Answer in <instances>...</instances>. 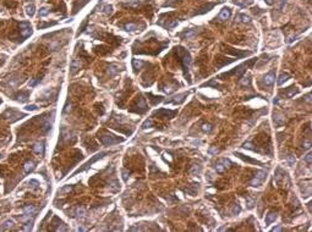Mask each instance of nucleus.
Returning a JSON list of instances; mask_svg holds the SVG:
<instances>
[{
	"mask_svg": "<svg viewBox=\"0 0 312 232\" xmlns=\"http://www.w3.org/2000/svg\"><path fill=\"white\" fill-rule=\"evenodd\" d=\"M174 53L176 55V59L178 61L180 62L181 67H182V71H184V76L189 81V83H191V79H190V73H189V66H190V62H191V55L190 53L182 48V46H175L174 48Z\"/></svg>",
	"mask_w": 312,
	"mask_h": 232,
	"instance_id": "1",
	"label": "nucleus"
},
{
	"mask_svg": "<svg viewBox=\"0 0 312 232\" xmlns=\"http://www.w3.org/2000/svg\"><path fill=\"white\" fill-rule=\"evenodd\" d=\"M256 61H257V59H251V60H249V61H246V62H244V64L239 65L238 67H235L234 70H232V71L221 73L217 78H219V79H225L226 77H230V76H234V75H235L239 79H241L242 76H244V73H245V71H246V68H247V67H252L253 65H255Z\"/></svg>",
	"mask_w": 312,
	"mask_h": 232,
	"instance_id": "2",
	"label": "nucleus"
},
{
	"mask_svg": "<svg viewBox=\"0 0 312 232\" xmlns=\"http://www.w3.org/2000/svg\"><path fill=\"white\" fill-rule=\"evenodd\" d=\"M98 138H99V141H100L103 144H105V145H113V144H117V143L124 141V138H118L117 136L110 134V133H107V132H100V133H98Z\"/></svg>",
	"mask_w": 312,
	"mask_h": 232,
	"instance_id": "3",
	"label": "nucleus"
},
{
	"mask_svg": "<svg viewBox=\"0 0 312 232\" xmlns=\"http://www.w3.org/2000/svg\"><path fill=\"white\" fill-rule=\"evenodd\" d=\"M132 108H135V109H131L130 111L137 112V114H145L147 111L148 106H147V104L145 101V98L141 94L138 95V98L136 99V103H135V105H132Z\"/></svg>",
	"mask_w": 312,
	"mask_h": 232,
	"instance_id": "4",
	"label": "nucleus"
},
{
	"mask_svg": "<svg viewBox=\"0 0 312 232\" xmlns=\"http://www.w3.org/2000/svg\"><path fill=\"white\" fill-rule=\"evenodd\" d=\"M175 115H178V110H168V109H158L153 112V117H160V119H173Z\"/></svg>",
	"mask_w": 312,
	"mask_h": 232,
	"instance_id": "5",
	"label": "nucleus"
},
{
	"mask_svg": "<svg viewBox=\"0 0 312 232\" xmlns=\"http://www.w3.org/2000/svg\"><path fill=\"white\" fill-rule=\"evenodd\" d=\"M109 153L108 152H102V153H99V154H97V155H94L93 158H92L91 160H88L86 164H83V166L81 167V169H78V170H76L74 173H72V176H75V175H77V173H80V172H82V171H85V170H87L92 164H94V162L97 161V160H99V159H102L103 156H105V155H108Z\"/></svg>",
	"mask_w": 312,
	"mask_h": 232,
	"instance_id": "6",
	"label": "nucleus"
},
{
	"mask_svg": "<svg viewBox=\"0 0 312 232\" xmlns=\"http://www.w3.org/2000/svg\"><path fill=\"white\" fill-rule=\"evenodd\" d=\"M266 177H267V172H264V171H258L255 177H253L250 182V184L252 186V187H260V186L263 183V181L266 180Z\"/></svg>",
	"mask_w": 312,
	"mask_h": 232,
	"instance_id": "7",
	"label": "nucleus"
},
{
	"mask_svg": "<svg viewBox=\"0 0 312 232\" xmlns=\"http://www.w3.org/2000/svg\"><path fill=\"white\" fill-rule=\"evenodd\" d=\"M20 29H21V36L22 38H28L32 34V27L28 22H21L20 23Z\"/></svg>",
	"mask_w": 312,
	"mask_h": 232,
	"instance_id": "8",
	"label": "nucleus"
},
{
	"mask_svg": "<svg viewBox=\"0 0 312 232\" xmlns=\"http://www.w3.org/2000/svg\"><path fill=\"white\" fill-rule=\"evenodd\" d=\"M225 53H228V54H232V55H234V56H236V59H241V57H244V56H247V55H250L251 54V51H241V50H235L234 48H225V49H223Z\"/></svg>",
	"mask_w": 312,
	"mask_h": 232,
	"instance_id": "9",
	"label": "nucleus"
},
{
	"mask_svg": "<svg viewBox=\"0 0 312 232\" xmlns=\"http://www.w3.org/2000/svg\"><path fill=\"white\" fill-rule=\"evenodd\" d=\"M275 81V70H272L269 73H267L263 77V83L267 87H272Z\"/></svg>",
	"mask_w": 312,
	"mask_h": 232,
	"instance_id": "10",
	"label": "nucleus"
},
{
	"mask_svg": "<svg viewBox=\"0 0 312 232\" xmlns=\"http://www.w3.org/2000/svg\"><path fill=\"white\" fill-rule=\"evenodd\" d=\"M178 86H179V83L175 82V81H173V83H171V84H170V83H169V84H164V83H163V84H160V88H159V89H162L163 92H165V93H168V94H170L171 92H174V90L176 89Z\"/></svg>",
	"mask_w": 312,
	"mask_h": 232,
	"instance_id": "11",
	"label": "nucleus"
},
{
	"mask_svg": "<svg viewBox=\"0 0 312 232\" xmlns=\"http://www.w3.org/2000/svg\"><path fill=\"white\" fill-rule=\"evenodd\" d=\"M234 155L239 156L241 160H244V161H246V162H250V164H255V165H262V162H261V161H258V160H256V159H252V158H250V156H247V155H244V154H241V153H238V152H235V153H234Z\"/></svg>",
	"mask_w": 312,
	"mask_h": 232,
	"instance_id": "12",
	"label": "nucleus"
},
{
	"mask_svg": "<svg viewBox=\"0 0 312 232\" xmlns=\"http://www.w3.org/2000/svg\"><path fill=\"white\" fill-rule=\"evenodd\" d=\"M189 93H182V94H179V95H175L173 97V99H169L167 100L165 103H169V104H180L185 100V97H187Z\"/></svg>",
	"mask_w": 312,
	"mask_h": 232,
	"instance_id": "13",
	"label": "nucleus"
},
{
	"mask_svg": "<svg viewBox=\"0 0 312 232\" xmlns=\"http://www.w3.org/2000/svg\"><path fill=\"white\" fill-rule=\"evenodd\" d=\"M299 92V88L296 86H291V87H289L286 90H283L282 93H284V95L286 98H291L294 94H296V93Z\"/></svg>",
	"mask_w": 312,
	"mask_h": 232,
	"instance_id": "14",
	"label": "nucleus"
},
{
	"mask_svg": "<svg viewBox=\"0 0 312 232\" xmlns=\"http://www.w3.org/2000/svg\"><path fill=\"white\" fill-rule=\"evenodd\" d=\"M230 15H232V12H230V9L229 7H224L222 11H221V14L218 15V20H221V21H225L230 17Z\"/></svg>",
	"mask_w": 312,
	"mask_h": 232,
	"instance_id": "15",
	"label": "nucleus"
},
{
	"mask_svg": "<svg viewBox=\"0 0 312 232\" xmlns=\"http://www.w3.org/2000/svg\"><path fill=\"white\" fill-rule=\"evenodd\" d=\"M277 213L275 211H269L267 215H266V219H264V222H266V226L267 225H269V224H272L273 221H275L277 220Z\"/></svg>",
	"mask_w": 312,
	"mask_h": 232,
	"instance_id": "16",
	"label": "nucleus"
},
{
	"mask_svg": "<svg viewBox=\"0 0 312 232\" xmlns=\"http://www.w3.org/2000/svg\"><path fill=\"white\" fill-rule=\"evenodd\" d=\"M178 36L181 37V38H186V39H189V38H192V37L196 36V31H193V29H185L184 32L179 33Z\"/></svg>",
	"mask_w": 312,
	"mask_h": 232,
	"instance_id": "17",
	"label": "nucleus"
},
{
	"mask_svg": "<svg viewBox=\"0 0 312 232\" xmlns=\"http://www.w3.org/2000/svg\"><path fill=\"white\" fill-rule=\"evenodd\" d=\"M147 97H149L148 99L151 100V104L152 105H157V104H159V103H162V101H164V99H163V97H160V95H153V94H151V93H148L147 94Z\"/></svg>",
	"mask_w": 312,
	"mask_h": 232,
	"instance_id": "18",
	"label": "nucleus"
},
{
	"mask_svg": "<svg viewBox=\"0 0 312 232\" xmlns=\"http://www.w3.org/2000/svg\"><path fill=\"white\" fill-rule=\"evenodd\" d=\"M214 5H215V4H213V3H212V4H208V5H204L202 9H200V11H196L193 15L196 16V15H202V14H204V12H208V11H209L212 7H214Z\"/></svg>",
	"mask_w": 312,
	"mask_h": 232,
	"instance_id": "19",
	"label": "nucleus"
},
{
	"mask_svg": "<svg viewBox=\"0 0 312 232\" xmlns=\"http://www.w3.org/2000/svg\"><path fill=\"white\" fill-rule=\"evenodd\" d=\"M283 175H285V172H284L280 167H277V170H275V176H274V180H275L277 183H280Z\"/></svg>",
	"mask_w": 312,
	"mask_h": 232,
	"instance_id": "20",
	"label": "nucleus"
},
{
	"mask_svg": "<svg viewBox=\"0 0 312 232\" xmlns=\"http://www.w3.org/2000/svg\"><path fill=\"white\" fill-rule=\"evenodd\" d=\"M33 152H34V153H37V154H44V143L41 142V143L34 144V147H33Z\"/></svg>",
	"mask_w": 312,
	"mask_h": 232,
	"instance_id": "21",
	"label": "nucleus"
},
{
	"mask_svg": "<svg viewBox=\"0 0 312 232\" xmlns=\"http://www.w3.org/2000/svg\"><path fill=\"white\" fill-rule=\"evenodd\" d=\"M28 95H30L28 92H22V93H18V94L15 97V99L20 100V101H26L28 99Z\"/></svg>",
	"mask_w": 312,
	"mask_h": 232,
	"instance_id": "22",
	"label": "nucleus"
},
{
	"mask_svg": "<svg viewBox=\"0 0 312 232\" xmlns=\"http://www.w3.org/2000/svg\"><path fill=\"white\" fill-rule=\"evenodd\" d=\"M24 213H25L26 216H31V215H33L34 213H36V208H34L33 205H27L24 209Z\"/></svg>",
	"mask_w": 312,
	"mask_h": 232,
	"instance_id": "23",
	"label": "nucleus"
},
{
	"mask_svg": "<svg viewBox=\"0 0 312 232\" xmlns=\"http://www.w3.org/2000/svg\"><path fill=\"white\" fill-rule=\"evenodd\" d=\"M253 0H234V4L241 6V7H245V6H249L250 4H252Z\"/></svg>",
	"mask_w": 312,
	"mask_h": 232,
	"instance_id": "24",
	"label": "nucleus"
},
{
	"mask_svg": "<svg viewBox=\"0 0 312 232\" xmlns=\"http://www.w3.org/2000/svg\"><path fill=\"white\" fill-rule=\"evenodd\" d=\"M214 167H215V171H217V172H219V173H223V172H225V170H226V166L223 164L222 161H219L218 164H215V166H214Z\"/></svg>",
	"mask_w": 312,
	"mask_h": 232,
	"instance_id": "25",
	"label": "nucleus"
},
{
	"mask_svg": "<svg viewBox=\"0 0 312 232\" xmlns=\"http://www.w3.org/2000/svg\"><path fill=\"white\" fill-rule=\"evenodd\" d=\"M118 72H119V70L117 68V65L111 64V65L108 66V73H109V76H114V75H117Z\"/></svg>",
	"mask_w": 312,
	"mask_h": 232,
	"instance_id": "26",
	"label": "nucleus"
},
{
	"mask_svg": "<svg viewBox=\"0 0 312 232\" xmlns=\"http://www.w3.org/2000/svg\"><path fill=\"white\" fill-rule=\"evenodd\" d=\"M34 11H36V6H34V4H28L26 6V14L28 16H33L34 15Z\"/></svg>",
	"mask_w": 312,
	"mask_h": 232,
	"instance_id": "27",
	"label": "nucleus"
},
{
	"mask_svg": "<svg viewBox=\"0 0 312 232\" xmlns=\"http://www.w3.org/2000/svg\"><path fill=\"white\" fill-rule=\"evenodd\" d=\"M143 65H145V62L141 61V60H137V59H134V60H132V66H134V68L136 70V71H137V68L140 70Z\"/></svg>",
	"mask_w": 312,
	"mask_h": 232,
	"instance_id": "28",
	"label": "nucleus"
},
{
	"mask_svg": "<svg viewBox=\"0 0 312 232\" xmlns=\"http://www.w3.org/2000/svg\"><path fill=\"white\" fill-rule=\"evenodd\" d=\"M34 167V162L33 161H27L25 164V173H30Z\"/></svg>",
	"mask_w": 312,
	"mask_h": 232,
	"instance_id": "29",
	"label": "nucleus"
},
{
	"mask_svg": "<svg viewBox=\"0 0 312 232\" xmlns=\"http://www.w3.org/2000/svg\"><path fill=\"white\" fill-rule=\"evenodd\" d=\"M289 77H290V75H289V73H282L280 77H279V79H278V86H282V84L285 82V81L289 79Z\"/></svg>",
	"mask_w": 312,
	"mask_h": 232,
	"instance_id": "30",
	"label": "nucleus"
},
{
	"mask_svg": "<svg viewBox=\"0 0 312 232\" xmlns=\"http://www.w3.org/2000/svg\"><path fill=\"white\" fill-rule=\"evenodd\" d=\"M125 31H128V32H132V31H136L137 29V25H135V23H126V25L124 26Z\"/></svg>",
	"mask_w": 312,
	"mask_h": 232,
	"instance_id": "31",
	"label": "nucleus"
},
{
	"mask_svg": "<svg viewBox=\"0 0 312 232\" xmlns=\"http://www.w3.org/2000/svg\"><path fill=\"white\" fill-rule=\"evenodd\" d=\"M211 86H212V87H214V88L219 87V86H218V83H217V79H211L209 82H207V83H203V84H202L201 87L203 88V87H211Z\"/></svg>",
	"mask_w": 312,
	"mask_h": 232,
	"instance_id": "32",
	"label": "nucleus"
},
{
	"mask_svg": "<svg viewBox=\"0 0 312 232\" xmlns=\"http://www.w3.org/2000/svg\"><path fill=\"white\" fill-rule=\"evenodd\" d=\"M78 68H80V62L77 60H74L72 64H71V75H74Z\"/></svg>",
	"mask_w": 312,
	"mask_h": 232,
	"instance_id": "33",
	"label": "nucleus"
},
{
	"mask_svg": "<svg viewBox=\"0 0 312 232\" xmlns=\"http://www.w3.org/2000/svg\"><path fill=\"white\" fill-rule=\"evenodd\" d=\"M240 211H241V208H240L239 203L234 204V206H233V209H232V215H239Z\"/></svg>",
	"mask_w": 312,
	"mask_h": 232,
	"instance_id": "34",
	"label": "nucleus"
},
{
	"mask_svg": "<svg viewBox=\"0 0 312 232\" xmlns=\"http://www.w3.org/2000/svg\"><path fill=\"white\" fill-rule=\"evenodd\" d=\"M54 25H56V22H43V23H39L38 25V28L42 29V28L50 27V26H54Z\"/></svg>",
	"mask_w": 312,
	"mask_h": 232,
	"instance_id": "35",
	"label": "nucleus"
},
{
	"mask_svg": "<svg viewBox=\"0 0 312 232\" xmlns=\"http://www.w3.org/2000/svg\"><path fill=\"white\" fill-rule=\"evenodd\" d=\"M13 225H14L13 220H6V221L3 224V226H1V230H3V231H4V230H7V228H10Z\"/></svg>",
	"mask_w": 312,
	"mask_h": 232,
	"instance_id": "36",
	"label": "nucleus"
},
{
	"mask_svg": "<svg viewBox=\"0 0 312 232\" xmlns=\"http://www.w3.org/2000/svg\"><path fill=\"white\" fill-rule=\"evenodd\" d=\"M49 14V9L48 7H42L39 10V17H44V16H47Z\"/></svg>",
	"mask_w": 312,
	"mask_h": 232,
	"instance_id": "37",
	"label": "nucleus"
},
{
	"mask_svg": "<svg viewBox=\"0 0 312 232\" xmlns=\"http://www.w3.org/2000/svg\"><path fill=\"white\" fill-rule=\"evenodd\" d=\"M202 131L209 133V132L212 131V126H211L209 123H203V125H202Z\"/></svg>",
	"mask_w": 312,
	"mask_h": 232,
	"instance_id": "38",
	"label": "nucleus"
},
{
	"mask_svg": "<svg viewBox=\"0 0 312 232\" xmlns=\"http://www.w3.org/2000/svg\"><path fill=\"white\" fill-rule=\"evenodd\" d=\"M111 10H113V7H111L110 5H105V6L103 7V12L107 14V15H109V14H111Z\"/></svg>",
	"mask_w": 312,
	"mask_h": 232,
	"instance_id": "39",
	"label": "nucleus"
},
{
	"mask_svg": "<svg viewBox=\"0 0 312 232\" xmlns=\"http://www.w3.org/2000/svg\"><path fill=\"white\" fill-rule=\"evenodd\" d=\"M153 125V122H152V120L149 119V120H147L143 125H142V128H147V127H149V126H152Z\"/></svg>",
	"mask_w": 312,
	"mask_h": 232,
	"instance_id": "40",
	"label": "nucleus"
},
{
	"mask_svg": "<svg viewBox=\"0 0 312 232\" xmlns=\"http://www.w3.org/2000/svg\"><path fill=\"white\" fill-rule=\"evenodd\" d=\"M239 18H240L242 22H250V17H249V16H246V15H240V16H239Z\"/></svg>",
	"mask_w": 312,
	"mask_h": 232,
	"instance_id": "41",
	"label": "nucleus"
},
{
	"mask_svg": "<svg viewBox=\"0 0 312 232\" xmlns=\"http://www.w3.org/2000/svg\"><path fill=\"white\" fill-rule=\"evenodd\" d=\"M41 79H42V78H37V79H33V81H31V82H30V87H34V86H36V84L39 82Z\"/></svg>",
	"mask_w": 312,
	"mask_h": 232,
	"instance_id": "42",
	"label": "nucleus"
},
{
	"mask_svg": "<svg viewBox=\"0 0 312 232\" xmlns=\"http://www.w3.org/2000/svg\"><path fill=\"white\" fill-rule=\"evenodd\" d=\"M72 189V187H65V188H61L60 191H59V193H64V192H69V191H71Z\"/></svg>",
	"mask_w": 312,
	"mask_h": 232,
	"instance_id": "43",
	"label": "nucleus"
},
{
	"mask_svg": "<svg viewBox=\"0 0 312 232\" xmlns=\"http://www.w3.org/2000/svg\"><path fill=\"white\" fill-rule=\"evenodd\" d=\"M26 109H27V110H36V109H37V105H27Z\"/></svg>",
	"mask_w": 312,
	"mask_h": 232,
	"instance_id": "44",
	"label": "nucleus"
},
{
	"mask_svg": "<svg viewBox=\"0 0 312 232\" xmlns=\"http://www.w3.org/2000/svg\"><path fill=\"white\" fill-rule=\"evenodd\" d=\"M306 161H307L308 165H311V153H308V154L306 155Z\"/></svg>",
	"mask_w": 312,
	"mask_h": 232,
	"instance_id": "45",
	"label": "nucleus"
},
{
	"mask_svg": "<svg viewBox=\"0 0 312 232\" xmlns=\"http://www.w3.org/2000/svg\"><path fill=\"white\" fill-rule=\"evenodd\" d=\"M288 161H289V165H293L294 162H295V159H294L293 156H290V158H289V160H288Z\"/></svg>",
	"mask_w": 312,
	"mask_h": 232,
	"instance_id": "46",
	"label": "nucleus"
},
{
	"mask_svg": "<svg viewBox=\"0 0 312 232\" xmlns=\"http://www.w3.org/2000/svg\"><path fill=\"white\" fill-rule=\"evenodd\" d=\"M209 153H211V154H215V153H217V150H215L214 148H211V149H209Z\"/></svg>",
	"mask_w": 312,
	"mask_h": 232,
	"instance_id": "47",
	"label": "nucleus"
},
{
	"mask_svg": "<svg viewBox=\"0 0 312 232\" xmlns=\"http://www.w3.org/2000/svg\"><path fill=\"white\" fill-rule=\"evenodd\" d=\"M124 180H125V181L128 180V172H126V171H124Z\"/></svg>",
	"mask_w": 312,
	"mask_h": 232,
	"instance_id": "48",
	"label": "nucleus"
},
{
	"mask_svg": "<svg viewBox=\"0 0 312 232\" xmlns=\"http://www.w3.org/2000/svg\"><path fill=\"white\" fill-rule=\"evenodd\" d=\"M273 231H282V227H274Z\"/></svg>",
	"mask_w": 312,
	"mask_h": 232,
	"instance_id": "49",
	"label": "nucleus"
},
{
	"mask_svg": "<svg viewBox=\"0 0 312 232\" xmlns=\"http://www.w3.org/2000/svg\"><path fill=\"white\" fill-rule=\"evenodd\" d=\"M0 103H1V100H0Z\"/></svg>",
	"mask_w": 312,
	"mask_h": 232,
	"instance_id": "50",
	"label": "nucleus"
}]
</instances>
